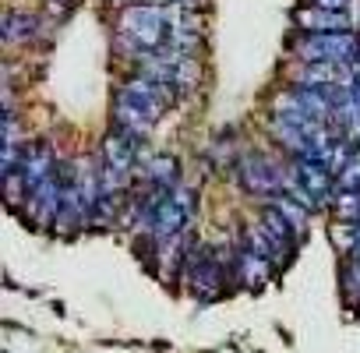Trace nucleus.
<instances>
[{
    "mask_svg": "<svg viewBox=\"0 0 360 353\" xmlns=\"http://www.w3.org/2000/svg\"><path fill=\"white\" fill-rule=\"evenodd\" d=\"M117 46L134 60L138 53L145 50H159L169 36V25H166V8L162 4H134L120 15V25H117Z\"/></svg>",
    "mask_w": 360,
    "mask_h": 353,
    "instance_id": "1",
    "label": "nucleus"
},
{
    "mask_svg": "<svg viewBox=\"0 0 360 353\" xmlns=\"http://www.w3.org/2000/svg\"><path fill=\"white\" fill-rule=\"evenodd\" d=\"M356 50H360L356 32H332V36L300 32V39H293V57L300 64H353Z\"/></svg>",
    "mask_w": 360,
    "mask_h": 353,
    "instance_id": "2",
    "label": "nucleus"
},
{
    "mask_svg": "<svg viewBox=\"0 0 360 353\" xmlns=\"http://www.w3.org/2000/svg\"><path fill=\"white\" fill-rule=\"evenodd\" d=\"M283 173L286 169H279V166H272L269 159H262V155H244L240 162H237V181L251 191V195H258V198H276V195H283Z\"/></svg>",
    "mask_w": 360,
    "mask_h": 353,
    "instance_id": "3",
    "label": "nucleus"
},
{
    "mask_svg": "<svg viewBox=\"0 0 360 353\" xmlns=\"http://www.w3.org/2000/svg\"><path fill=\"white\" fill-rule=\"evenodd\" d=\"M103 162H110V166H117V169L134 173V169H138V162H145V145H141V138H138V134H131V131H124V127L110 131V134H106V141H103Z\"/></svg>",
    "mask_w": 360,
    "mask_h": 353,
    "instance_id": "4",
    "label": "nucleus"
},
{
    "mask_svg": "<svg viewBox=\"0 0 360 353\" xmlns=\"http://www.w3.org/2000/svg\"><path fill=\"white\" fill-rule=\"evenodd\" d=\"M297 29L307 36H332V32H353L349 11H321V8H300L297 11Z\"/></svg>",
    "mask_w": 360,
    "mask_h": 353,
    "instance_id": "5",
    "label": "nucleus"
},
{
    "mask_svg": "<svg viewBox=\"0 0 360 353\" xmlns=\"http://www.w3.org/2000/svg\"><path fill=\"white\" fill-rule=\"evenodd\" d=\"M297 85H311V89H328V85H353V71L349 64H300L293 71Z\"/></svg>",
    "mask_w": 360,
    "mask_h": 353,
    "instance_id": "6",
    "label": "nucleus"
},
{
    "mask_svg": "<svg viewBox=\"0 0 360 353\" xmlns=\"http://www.w3.org/2000/svg\"><path fill=\"white\" fill-rule=\"evenodd\" d=\"M138 173L152 188H180V162H176V155H148Z\"/></svg>",
    "mask_w": 360,
    "mask_h": 353,
    "instance_id": "7",
    "label": "nucleus"
},
{
    "mask_svg": "<svg viewBox=\"0 0 360 353\" xmlns=\"http://www.w3.org/2000/svg\"><path fill=\"white\" fill-rule=\"evenodd\" d=\"M43 22L36 15H8L4 18V43H32Z\"/></svg>",
    "mask_w": 360,
    "mask_h": 353,
    "instance_id": "8",
    "label": "nucleus"
},
{
    "mask_svg": "<svg viewBox=\"0 0 360 353\" xmlns=\"http://www.w3.org/2000/svg\"><path fill=\"white\" fill-rule=\"evenodd\" d=\"M272 205L286 216V223L293 226V233H297V240H300V237L307 233V216H311V209H304V205H300V202H293L290 195H276V198H272Z\"/></svg>",
    "mask_w": 360,
    "mask_h": 353,
    "instance_id": "9",
    "label": "nucleus"
},
{
    "mask_svg": "<svg viewBox=\"0 0 360 353\" xmlns=\"http://www.w3.org/2000/svg\"><path fill=\"white\" fill-rule=\"evenodd\" d=\"M335 188H342V191H360V148H356V145H353V152H349L342 173L335 176Z\"/></svg>",
    "mask_w": 360,
    "mask_h": 353,
    "instance_id": "10",
    "label": "nucleus"
},
{
    "mask_svg": "<svg viewBox=\"0 0 360 353\" xmlns=\"http://www.w3.org/2000/svg\"><path fill=\"white\" fill-rule=\"evenodd\" d=\"M335 212L342 219H360V191H339L335 195Z\"/></svg>",
    "mask_w": 360,
    "mask_h": 353,
    "instance_id": "11",
    "label": "nucleus"
},
{
    "mask_svg": "<svg viewBox=\"0 0 360 353\" xmlns=\"http://www.w3.org/2000/svg\"><path fill=\"white\" fill-rule=\"evenodd\" d=\"M307 8H321V11H346L349 0H304Z\"/></svg>",
    "mask_w": 360,
    "mask_h": 353,
    "instance_id": "12",
    "label": "nucleus"
}]
</instances>
